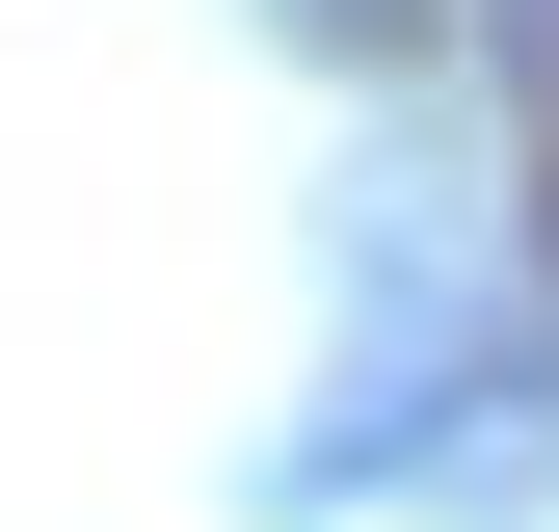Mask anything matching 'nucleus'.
Listing matches in <instances>:
<instances>
[{
  "mask_svg": "<svg viewBox=\"0 0 559 532\" xmlns=\"http://www.w3.org/2000/svg\"><path fill=\"white\" fill-rule=\"evenodd\" d=\"M294 27H320V53H400V27H427V0H294Z\"/></svg>",
  "mask_w": 559,
  "mask_h": 532,
  "instance_id": "f257e3e1",
  "label": "nucleus"
}]
</instances>
